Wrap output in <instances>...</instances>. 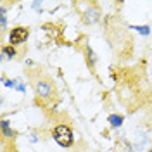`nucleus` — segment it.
Returning a JSON list of instances; mask_svg holds the SVG:
<instances>
[{
  "label": "nucleus",
  "instance_id": "nucleus-3",
  "mask_svg": "<svg viewBox=\"0 0 152 152\" xmlns=\"http://www.w3.org/2000/svg\"><path fill=\"white\" fill-rule=\"evenodd\" d=\"M37 92H38V95H42V97H48L50 92H52V88H50V85H48L47 81H38Z\"/></svg>",
  "mask_w": 152,
  "mask_h": 152
},
{
  "label": "nucleus",
  "instance_id": "nucleus-2",
  "mask_svg": "<svg viewBox=\"0 0 152 152\" xmlns=\"http://www.w3.org/2000/svg\"><path fill=\"white\" fill-rule=\"evenodd\" d=\"M28 29L26 28H14L10 31V37H9V42L10 45H18V43H23V42H26V38H28Z\"/></svg>",
  "mask_w": 152,
  "mask_h": 152
},
{
  "label": "nucleus",
  "instance_id": "nucleus-5",
  "mask_svg": "<svg viewBox=\"0 0 152 152\" xmlns=\"http://www.w3.org/2000/svg\"><path fill=\"white\" fill-rule=\"evenodd\" d=\"M2 50H4V54H7L9 57H14V56H16V48H14V47H4Z\"/></svg>",
  "mask_w": 152,
  "mask_h": 152
},
{
  "label": "nucleus",
  "instance_id": "nucleus-1",
  "mask_svg": "<svg viewBox=\"0 0 152 152\" xmlns=\"http://www.w3.org/2000/svg\"><path fill=\"white\" fill-rule=\"evenodd\" d=\"M54 140H56L61 147H69L73 145V132L66 124H59L54 130Z\"/></svg>",
  "mask_w": 152,
  "mask_h": 152
},
{
  "label": "nucleus",
  "instance_id": "nucleus-4",
  "mask_svg": "<svg viewBox=\"0 0 152 152\" xmlns=\"http://www.w3.org/2000/svg\"><path fill=\"white\" fill-rule=\"evenodd\" d=\"M109 123L113 124V126H121L123 124V118L119 114H111L109 116Z\"/></svg>",
  "mask_w": 152,
  "mask_h": 152
},
{
  "label": "nucleus",
  "instance_id": "nucleus-6",
  "mask_svg": "<svg viewBox=\"0 0 152 152\" xmlns=\"http://www.w3.org/2000/svg\"><path fill=\"white\" fill-rule=\"evenodd\" d=\"M133 28L137 29V31H140L142 35H149V31H151V29H149V28H145V26H133Z\"/></svg>",
  "mask_w": 152,
  "mask_h": 152
}]
</instances>
